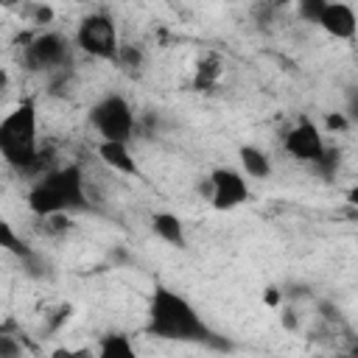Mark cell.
Masks as SVG:
<instances>
[{"mask_svg":"<svg viewBox=\"0 0 358 358\" xmlns=\"http://www.w3.org/2000/svg\"><path fill=\"white\" fill-rule=\"evenodd\" d=\"M145 333L165 341H190V344H213L215 333L207 327L196 305L173 288L157 285L148 299V322Z\"/></svg>","mask_w":358,"mask_h":358,"instance_id":"cell-1","label":"cell"},{"mask_svg":"<svg viewBox=\"0 0 358 358\" xmlns=\"http://www.w3.org/2000/svg\"><path fill=\"white\" fill-rule=\"evenodd\" d=\"M0 157L20 173H45V151L39 148V112L34 98H22L8 115L0 117Z\"/></svg>","mask_w":358,"mask_h":358,"instance_id":"cell-2","label":"cell"},{"mask_svg":"<svg viewBox=\"0 0 358 358\" xmlns=\"http://www.w3.org/2000/svg\"><path fill=\"white\" fill-rule=\"evenodd\" d=\"M28 210L39 218L59 215V213H64V215L87 213L90 196H87V185H84V171L76 162L45 171L28 190Z\"/></svg>","mask_w":358,"mask_h":358,"instance_id":"cell-3","label":"cell"},{"mask_svg":"<svg viewBox=\"0 0 358 358\" xmlns=\"http://www.w3.org/2000/svg\"><path fill=\"white\" fill-rule=\"evenodd\" d=\"M90 126L95 129L98 140H120L131 143L137 131V115L131 103L120 92H106L90 109Z\"/></svg>","mask_w":358,"mask_h":358,"instance_id":"cell-4","label":"cell"},{"mask_svg":"<svg viewBox=\"0 0 358 358\" xmlns=\"http://www.w3.org/2000/svg\"><path fill=\"white\" fill-rule=\"evenodd\" d=\"M73 42L87 56L101 59V62H112V64H117L120 45H123L115 20L109 14H103V11H92V14L81 17L78 25H76Z\"/></svg>","mask_w":358,"mask_h":358,"instance_id":"cell-5","label":"cell"},{"mask_svg":"<svg viewBox=\"0 0 358 358\" xmlns=\"http://www.w3.org/2000/svg\"><path fill=\"white\" fill-rule=\"evenodd\" d=\"M199 190H201V193L207 196V201H210L215 210H221V213L238 210L241 204H246V201L252 199V187H249L246 173L238 171V168H227V165L213 168L210 176L201 182Z\"/></svg>","mask_w":358,"mask_h":358,"instance_id":"cell-6","label":"cell"},{"mask_svg":"<svg viewBox=\"0 0 358 358\" xmlns=\"http://www.w3.org/2000/svg\"><path fill=\"white\" fill-rule=\"evenodd\" d=\"M25 62L31 70H62L70 64V39L59 31L36 34L25 50Z\"/></svg>","mask_w":358,"mask_h":358,"instance_id":"cell-7","label":"cell"},{"mask_svg":"<svg viewBox=\"0 0 358 358\" xmlns=\"http://www.w3.org/2000/svg\"><path fill=\"white\" fill-rule=\"evenodd\" d=\"M282 148H285V154L294 157L296 162H310V165H316V162L322 159V154H324L327 145H324V137H322L319 126H316L313 120H308V117H299V120L285 131Z\"/></svg>","mask_w":358,"mask_h":358,"instance_id":"cell-8","label":"cell"},{"mask_svg":"<svg viewBox=\"0 0 358 358\" xmlns=\"http://www.w3.org/2000/svg\"><path fill=\"white\" fill-rule=\"evenodd\" d=\"M316 25L327 36H333V39H352L358 22H355V11H352L350 3H344V0H327V6L319 14Z\"/></svg>","mask_w":358,"mask_h":358,"instance_id":"cell-9","label":"cell"},{"mask_svg":"<svg viewBox=\"0 0 358 358\" xmlns=\"http://www.w3.org/2000/svg\"><path fill=\"white\" fill-rule=\"evenodd\" d=\"M98 159L115 171V173H123V176H140V165L129 148V143H120V140H101L98 143Z\"/></svg>","mask_w":358,"mask_h":358,"instance_id":"cell-10","label":"cell"},{"mask_svg":"<svg viewBox=\"0 0 358 358\" xmlns=\"http://www.w3.org/2000/svg\"><path fill=\"white\" fill-rule=\"evenodd\" d=\"M151 229L154 235L168 243V246H176V249H187V232H185V221L176 215V213H154L151 215Z\"/></svg>","mask_w":358,"mask_h":358,"instance_id":"cell-11","label":"cell"},{"mask_svg":"<svg viewBox=\"0 0 358 358\" xmlns=\"http://www.w3.org/2000/svg\"><path fill=\"white\" fill-rule=\"evenodd\" d=\"M238 159H241V171L249 179H268L271 176V159L263 148L257 145H241L238 148Z\"/></svg>","mask_w":358,"mask_h":358,"instance_id":"cell-12","label":"cell"},{"mask_svg":"<svg viewBox=\"0 0 358 358\" xmlns=\"http://www.w3.org/2000/svg\"><path fill=\"white\" fill-rule=\"evenodd\" d=\"M0 252H8L14 257H20V260H31L34 257L31 246L20 238V232L14 229V224L6 215H0Z\"/></svg>","mask_w":358,"mask_h":358,"instance_id":"cell-13","label":"cell"},{"mask_svg":"<svg viewBox=\"0 0 358 358\" xmlns=\"http://www.w3.org/2000/svg\"><path fill=\"white\" fill-rule=\"evenodd\" d=\"M98 355L101 358H134L137 350L126 333H109V336H101Z\"/></svg>","mask_w":358,"mask_h":358,"instance_id":"cell-14","label":"cell"},{"mask_svg":"<svg viewBox=\"0 0 358 358\" xmlns=\"http://www.w3.org/2000/svg\"><path fill=\"white\" fill-rule=\"evenodd\" d=\"M221 73H224V64H221V59H218L215 53L204 56V59H201V62L196 64V76H193V90H213V87L218 84Z\"/></svg>","mask_w":358,"mask_h":358,"instance_id":"cell-15","label":"cell"},{"mask_svg":"<svg viewBox=\"0 0 358 358\" xmlns=\"http://www.w3.org/2000/svg\"><path fill=\"white\" fill-rule=\"evenodd\" d=\"M327 0H296V14L305 20V22H316L319 14L324 11Z\"/></svg>","mask_w":358,"mask_h":358,"instance_id":"cell-16","label":"cell"},{"mask_svg":"<svg viewBox=\"0 0 358 358\" xmlns=\"http://www.w3.org/2000/svg\"><path fill=\"white\" fill-rule=\"evenodd\" d=\"M120 67H140L143 64V50L134 45H120V56H117Z\"/></svg>","mask_w":358,"mask_h":358,"instance_id":"cell-17","label":"cell"},{"mask_svg":"<svg viewBox=\"0 0 358 358\" xmlns=\"http://www.w3.org/2000/svg\"><path fill=\"white\" fill-rule=\"evenodd\" d=\"M20 352H22V344L14 336L0 333V358H17Z\"/></svg>","mask_w":358,"mask_h":358,"instance_id":"cell-18","label":"cell"},{"mask_svg":"<svg viewBox=\"0 0 358 358\" xmlns=\"http://www.w3.org/2000/svg\"><path fill=\"white\" fill-rule=\"evenodd\" d=\"M324 126H327V131H344V129H350V117L341 115V112H336V115H327Z\"/></svg>","mask_w":358,"mask_h":358,"instance_id":"cell-19","label":"cell"},{"mask_svg":"<svg viewBox=\"0 0 358 358\" xmlns=\"http://www.w3.org/2000/svg\"><path fill=\"white\" fill-rule=\"evenodd\" d=\"M280 299H282V291H280L277 285H268V288L263 291V305H268V308H277V305H280Z\"/></svg>","mask_w":358,"mask_h":358,"instance_id":"cell-20","label":"cell"},{"mask_svg":"<svg viewBox=\"0 0 358 358\" xmlns=\"http://www.w3.org/2000/svg\"><path fill=\"white\" fill-rule=\"evenodd\" d=\"M282 327H285V330H296V327H299V316H296L294 308H285V310H282Z\"/></svg>","mask_w":358,"mask_h":358,"instance_id":"cell-21","label":"cell"},{"mask_svg":"<svg viewBox=\"0 0 358 358\" xmlns=\"http://www.w3.org/2000/svg\"><path fill=\"white\" fill-rule=\"evenodd\" d=\"M6 87H8V73L0 67V90H6Z\"/></svg>","mask_w":358,"mask_h":358,"instance_id":"cell-22","label":"cell"},{"mask_svg":"<svg viewBox=\"0 0 358 358\" xmlns=\"http://www.w3.org/2000/svg\"><path fill=\"white\" fill-rule=\"evenodd\" d=\"M0 145H3V134H0Z\"/></svg>","mask_w":358,"mask_h":358,"instance_id":"cell-23","label":"cell"}]
</instances>
